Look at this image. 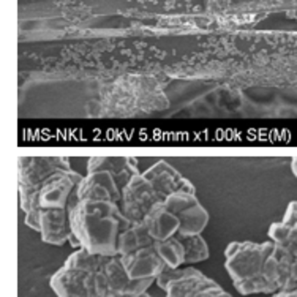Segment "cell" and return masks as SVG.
I'll return each mask as SVG.
<instances>
[{
  "instance_id": "obj_13",
  "label": "cell",
  "mask_w": 297,
  "mask_h": 297,
  "mask_svg": "<svg viewBox=\"0 0 297 297\" xmlns=\"http://www.w3.org/2000/svg\"><path fill=\"white\" fill-rule=\"evenodd\" d=\"M157 250L161 256L163 263L169 269H179L185 266V250L180 236H174L166 240L157 242Z\"/></svg>"
},
{
  "instance_id": "obj_6",
  "label": "cell",
  "mask_w": 297,
  "mask_h": 297,
  "mask_svg": "<svg viewBox=\"0 0 297 297\" xmlns=\"http://www.w3.org/2000/svg\"><path fill=\"white\" fill-rule=\"evenodd\" d=\"M117 256L133 280H157L166 269L153 240L141 222L132 223L119 237Z\"/></svg>"
},
{
  "instance_id": "obj_17",
  "label": "cell",
  "mask_w": 297,
  "mask_h": 297,
  "mask_svg": "<svg viewBox=\"0 0 297 297\" xmlns=\"http://www.w3.org/2000/svg\"><path fill=\"white\" fill-rule=\"evenodd\" d=\"M135 297H153V295H150L149 292H144V294H139V295H135Z\"/></svg>"
},
{
  "instance_id": "obj_4",
  "label": "cell",
  "mask_w": 297,
  "mask_h": 297,
  "mask_svg": "<svg viewBox=\"0 0 297 297\" xmlns=\"http://www.w3.org/2000/svg\"><path fill=\"white\" fill-rule=\"evenodd\" d=\"M193 187L195 185L173 164L161 160L133 177L122 190V207L132 223L143 222L147 212L163 202L171 193Z\"/></svg>"
},
{
  "instance_id": "obj_16",
  "label": "cell",
  "mask_w": 297,
  "mask_h": 297,
  "mask_svg": "<svg viewBox=\"0 0 297 297\" xmlns=\"http://www.w3.org/2000/svg\"><path fill=\"white\" fill-rule=\"evenodd\" d=\"M291 171L297 177V157H292V160H291Z\"/></svg>"
},
{
  "instance_id": "obj_2",
  "label": "cell",
  "mask_w": 297,
  "mask_h": 297,
  "mask_svg": "<svg viewBox=\"0 0 297 297\" xmlns=\"http://www.w3.org/2000/svg\"><path fill=\"white\" fill-rule=\"evenodd\" d=\"M130 225L115 179L106 171L87 173L71 209L76 247L98 254H117L119 237Z\"/></svg>"
},
{
  "instance_id": "obj_5",
  "label": "cell",
  "mask_w": 297,
  "mask_h": 297,
  "mask_svg": "<svg viewBox=\"0 0 297 297\" xmlns=\"http://www.w3.org/2000/svg\"><path fill=\"white\" fill-rule=\"evenodd\" d=\"M274 250V242H231L225 250V267L232 285L242 295L274 294L275 288L270 281L269 261Z\"/></svg>"
},
{
  "instance_id": "obj_1",
  "label": "cell",
  "mask_w": 297,
  "mask_h": 297,
  "mask_svg": "<svg viewBox=\"0 0 297 297\" xmlns=\"http://www.w3.org/2000/svg\"><path fill=\"white\" fill-rule=\"evenodd\" d=\"M82 177L71 167L68 157H18V191L24 223L36 231L43 242L76 247L71 209Z\"/></svg>"
},
{
  "instance_id": "obj_15",
  "label": "cell",
  "mask_w": 297,
  "mask_h": 297,
  "mask_svg": "<svg viewBox=\"0 0 297 297\" xmlns=\"http://www.w3.org/2000/svg\"><path fill=\"white\" fill-rule=\"evenodd\" d=\"M269 297H297V289L294 291H278L274 294H269Z\"/></svg>"
},
{
  "instance_id": "obj_3",
  "label": "cell",
  "mask_w": 297,
  "mask_h": 297,
  "mask_svg": "<svg viewBox=\"0 0 297 297\" xmlns=\"http://www.w3.org/2000/svg\"><path fill=\"white\" fill-rule=\"evenodd\" d=\"M155 280H133L117 254L73 251L49 280L57 297H135Z\"/></svg>"
},
{
  "instance_id": "obj_12",
  "label": "cell",
  "mask_w": 297,
  "mask_h": 297,
  "mask_svg": "<svg viewBox=\"0 0 297 297\" xmlns=\"http://www.w3.org/2000/svg\"><path fill=\"white\" fill-rule=\"evenodd\" d=\"M269 240L297 254V201H291L280 222L269 228Z\"/></svg>"
},
{
  "instance_id": "obj_14",
  "label": "cell",
  "mask_w": 297,
  "mask_h": 297,
  "mask_svg": "<svg viewBox=\"0 0 297 297\" xmlns=\"http://www.w3.org/2000/svg\"><path fill=\"white\" fill-rule=\"evenodd\" d=\"M180 240H182L185 250V266H193L209 260L210 248H209V243L202 237V234L180 236Z\"/></svg>"
},
{
  "instance_id": "obj_10",
  "label": "cell",
  "mask_w": 297,
  "mask_h": 297,
  "mask_svg": "<svg viewBox=\"0 0 297 297\" xmlns=\"http://www.w3.org/2000/svg\"><path fill=\"white\" fill-rule=\"evenodd\" d=\"M90 171L109 173L122 190L132 182L133 177L141 174L136 158H133V157H112V155L90 157L87 161V173H90Z\"/></svg>"
},
{
  "instance_id": "obj_7",
  "label": "cell",
  "mask_w": 297,
  "mask_h": 297,
  "mask_svg": "<svg viewBox=\"0 0 297 297\" xmlns=\"http://www.w3.org/2000/svg\"><path fill=\"white\" fill-rule=\"evenodd\" d=\"M155 283L164 291V297H232L215 280L191 266L166 267Z\"/></svg>"
},
{
  "instance_id": "obj_9",
  "label": "cell",
  "mask_w": 297,
  "mask_h": 297,
  "mask_svg": "<svg viewBox=\"0 0 297 297\" xmlns=\"http://www.w3.org/2000/svg\"><path fill=\"white\" fill-rule=\"evenodd\" d=\"M269 272L275 292L297 289V254L274 243L269 261Z\"/></svg>"
},
{
  "instance_id": "obj_11",
  "label": "cell",
  "mask_w": 297,
  "mask_h": 297,
  "mask_svg": "<svg viewBox=\"0 0 297 297\" xmlns=\"http://www.w3.org/2000/svg\"><path fill=\"white\" fill-rule=\"evenodd\" d=\"M141 223L144 225L150 237L157 242L177 236L180 229L179 218L174 215L173 210L166 207L164 202H160L155 207H152Z\"/></svg>"
},
{
  "instance_id": "obj_8",
  "label": "cell",
  "mask_w": 297,
  "mask_h": 297,
  "mask_svg": "<svg viewBox=\"0 0 297 297\" xmlns=\"http://www.w3.org/2000/svg\"><path fill=\"white\" fill-rule=\"evenodd\" d=\"M163 202L179 218L180 236L202 234L205 226L209 225V212L198 199L195 187L174 191Z\"/></svg>"
}]
</instances>
